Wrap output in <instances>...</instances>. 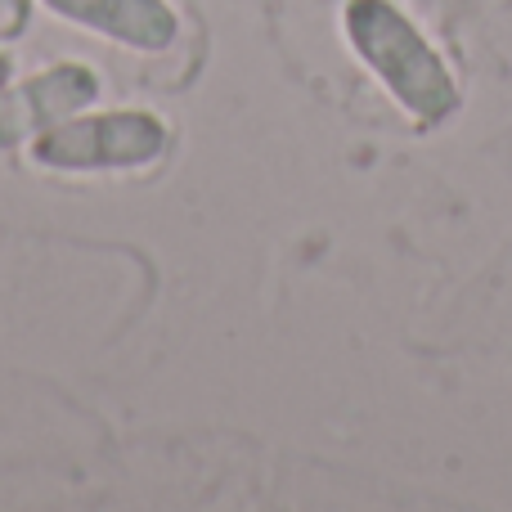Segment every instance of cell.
<instances>
[{
  "mask_svg": "<svg viewBox=\"0 0 512 512\" xmlns=\"http://www.w3.org/2000/svg\"><path fill=\"white\" fill-rule=\"evenodd\" d=\"M27 27V0H0V41H14Z\"/></svg>",
  "mask_w": 512,
  "mask_h": 512,
  "instance_id": "5b68a950",
  "label": "cell"
},
{
  "mask_svg": "<svg viewBox=\"0 0 512 512\" xmlns=\"http://www.w3.org/2000/svg\"><path fill=\"white\" fill-rule=\"evenodd\" d=\"M41 5L126 50L158 54L171 50L180 36V18L167 0H41Z\"/></svg>",
  "mask_w": 512,
  "mask_h": 512,
  "instance_id": "277c9868",
  "label": "cell"
},
{
  "mask_svg": "<svg viewBox=\"0 0 512 512\" xmlns=\"http://www.w3.org/2000/svg\"><path fill=\"white\" fill-rule=\"evenodd\" d=\"M9 77H14V59H9V54H0V90L9 86Z\"/></svg>",
  "mask_w": 512,
  "mask_h": 512,
  "instance_id": "8992f818",
  "label": "cell"
},
{
  "mask_svg": "<svg viewBox=\"0 0 512 512\" xmlns=\"http://www.w3.org/2000/svg\"><path fill=\"white\" fill-rule=\"evenodd\" d=\"M171 131L149 108H113V113H77L36 135L27 158L45 171H135L167 153Z\"/></svg>",
  "mask_w": 512,
  "mask_h": 512,
  "instance_id": "7a4b0ae2",
  "label": "cell"
},
{
  "mask_svg": "<svg viewBox=\"0 0 512 512\" xmlns=\"http://www.w3.org/2000/svg\"><path fill=\"white\" fill-rule=\"evenodd\" d=\"M99 90L104 81L86 63H54L18 86H5L0 90V153L14 144H32L50 126L86 113L99 99Z\"/></svg>",
  "mask_w": 512,
  "mask_h": 512,
  "instance_id": "3957f363",
  "label": "cell"
},
{
  "mask_svg": "<svg viewBox=\"0 0 512 512\" xmlns=\"http://www.w3.org/2000/svg\"><path fill=\"white\" fill-rule=\"evenodd\" d=\"M342 27L355 54L387 81L400 108H409L418 122H441L459 108V86L445 72L441 54L391 0H346Z\"/></svg>",
  "mask_w": 512,
  "mask_h": 512,
  "instance_id": "6da1fadb",
  "label": "cell"
}]
</instances>
